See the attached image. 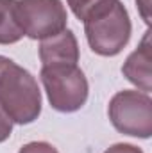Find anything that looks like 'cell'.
I'll return each instance as SVG.
<instances>
[{
  "instance_id": "obj_1",
  "label": "cell",
  "mask_w": 152,
  "mask_h": 153,
  "mask_svg": "<svg viewBox=\"0 0 152 153\" xmlns=\"http://www.w3.org/2000/svg\"><path fill=\"white\" fill-rule=\"evenodd\" d=\"M0 105L16 125H31L41 114V91L34 75L14 61L0 75Z\"/></svg>"
},
{
  "instance_id": "obj_2",
  "label": "cell",
  "mask_w": 152,
  "mask_h": 153,
  "mask_svg": "<svg viewBox=\"0 0 152 153\" xmlns=\"http://www.w3.org/2000/svg\"><path fill=\"white\" fill-rule=\"evenodd\" d=\"M39 80L45 87L50 107L57 112H77L88 102L90 84L77 64L41 66Z\"/></svg>"
},
{
  "instance_id": "obj_3",
  "label": "cell",
  "mask_w": 152,
  "mask_h": 153,
  "mask_svg": "<svg viewBox=\"0 0 152 153\" xmlns=\"http://www.w3.org/2000/svg\"><path fill=\"white\" fill-rule=\"evenodd\" d=\"M84 34L93 53L102 57L118 55L129 45L132 34L129 11L116 0L111 7L84 22Z\"/></svg>"
},
{
  "instance_id": "obj_4",
  "label": "cell",
  "mask_w": 152,
  "mask_h": 153,
  "mask_svg": "<svg viewBox=\"0 0 152 153\" xmlns=\"http://www.w3.org/2000/svg\"><path fill=\"white\" fill-rule=\"evenodd\" d=\"M108 116L120 134L138 139H150L152 98L149 93L138 89L118 91L109 100Z\"/></svg>"
},
{
  "instance_id": "obj_5",
  "label": "cell",
  "mask_w": 152,
  "mask_h": 153,
  "mask_svg": "<svg viewBox=\"0 0 152 153\" xmlns=\"http://www.w3.org/2000/svg\"><path fill=\"white\" fill-rule=\"evenodd\" d=\"M18 16L23 34L31 39L41 41L68 29L63 0H18Z\"/></svg>"
},
{
  "instance_id": "obj_6",
  "label": "cell",
  "mask_w": 152,
  "mask_h": 153,
  "mask_svg": "<svg viewBox=\"0 0 152 153\" xmlns=\"http://www.w3.org/2000/svg\"><path fill=\"white\" fill-rule=\"evenodd\" d=\"M150 30L145 32L136 50H132L123 66L122 73L123 76L138 87V91L150 93L152 91V71H150V61H152V50H150Z\"/></svg>"
},
{
  "instance_id": "obj_7",
  "label": "cell",
  "mask_w": 152,
  "mask_h": 153,
  "mask_svg": "<svg viewBox=\"0 0 152 153\" xmlns=\"http://www.w3.org/2000/svg\"><path fill=\"white\" fill-rule=\"evenodd\" d=\"M39 61L41 66L54 64H77L79 62V43L70 29L39 41Z\"/></svg>"
},
{
  "instance_id": "obj_8",
  "label": "cell",
  "mask_w": 152,
  "mask_h": 153,
  "mask_svg": "<svg viewBox=\"0 0 152 153\" xmlns=\"http://www.w3.org/2000/svg\"><path fill=\"white\" fill-rule=\"evenodd\" d=\"M18 0H0V45H14L23 38Z\"/></svg>"
},
{
  "instance_id": "obj_9",
  "label": "cell",
  "mask_w": 152,
  "mask_h": 153,
  "mask_svg": "<svg viewBox=\"0 0 152 153\" xmlns=\"http://www.w3.org/2000/svg\"><path fill=\"white\" fill-rule=\"evenodd\" d=\"M114 2L116 0H66L74 16L77 20H81L82 23L86 20H90L91 16L106 11L108 7H111Z\"/></svg>"
},
{
  "instance_id": "obj_10",
  "label": "cell",
  "mask_w": 152,
  "mask_h": 153,
  "mask_svg": "<svg viewBox=\"0 0 152 153\" xmlns=\"http://www.w3.org/2000/svg\"><path fill=\"white\" fill-rule=\"evenodd\" d=\"M18 153H59V152H57L56 146H52L47 141H32V143L23 144Z\"/></svg>"
},
{
  "instance_id": "obj_11",
  "label": "cell",
  "mask_w": 152,
  "mask_h": 153,
  "mask_svg": "<svg viewBox=\"0 0 152 153\" xmlns=\"http://www.w3.org/2000/svg\"><path fill=\"white\" fill-rule=\"evenodd\" d=\"M13 121L9 119V116L5 114V111L2 109V105H0V144L2 143H5L9 137H11V134H13Z\"/></svg>"
},
{
  "instance_id": "obj_12",
  "label": "cell",
  "mask_w": 152,
  "mask_h": 153,
  "mask_svg": "<svg viewBox=\"0 0 152 153\" xmlns=\"http://www.w3.org/2000/svg\"><path fill=\"white\" fill-rule=\"evenodd\" d=\"M104 153H143V150L129 143H116L113 146H109Z\"/></svg>"
},
{
  "instance_id": "obj_13",
  "label": "cell",
  "mask_w": 152,
  "mask_h": 153,
  "mask_svg": "<svg viewBox=\"0 0 152 153\" xmlns=\"http://www.w3.org/2000/svg\"><path fill=\"white\" fill-rule=\"evenodd\" d=\"M136 7L141 14V18L145 20L147 25H150V14H149V7H150V0H136Z\"/></svg>"
},
{
  "instance_id": "obj_14",
  "label": "cell",
  "mask_w": 152,
  "mask_h": 153,
  "mask_svg": "<svg viewBox=\"0 0 152 153\" xmlns=\"http://www.w3.org/2000/svg\"><path fill=\"white\" fill-rule=\"evenodd\" d=\"M11 62H13V61H11L9 57H4V55H0V75L4 73V70H5V68L11 64Z\"/></svg>"
}]
</instances>
